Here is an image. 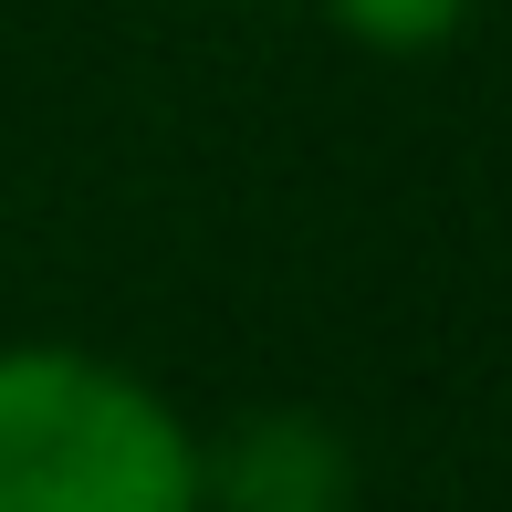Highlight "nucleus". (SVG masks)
<instances>
[{
	"label": "nucleus",
	"instance_id": "nucleus-2",
	"mask_svg": "<svg viewBox=\"0 0 512 512\" xmlns=\"http://www.w3.org/2000/svg\"><path fill=\"white\" fill-rule=\"evenodd\" d=\"M356 450L314 408H262L209 450L199 439V512H345Z\"/></svg>",
	"mask_w": 512,
	"mask_h": 512
},
{
	"label": "nucleus",
	"instance_id": "nucleus-3",
	"mask_svg": "<svg viewBox=\"0 0 512 512\" xmlns=\"http://www.w3.org/2000/svg\"><path fill=\"white\" fill-rule=\"evenodd\" d=\"M335 32H356L366 53H439L471 21V0H324Z\"/></svg>",
	"mask_w": 512,
	"mask_h": 512
},
{
	"label": "nucleus",
	"instance_id": "nucleus-1",
	"mask_svg": "<svg viewBox=\"0 0 512 512\" xmlns=\"http://www.w3.org/2000/svg\"><path fill=\"white\" fill-rule=\"evenodd\" d=\"M0 512H199V429L95 345H0Z\"/></svg>",
	"mask_w": 512,
	"mask_h": 512
}]
</instances>
